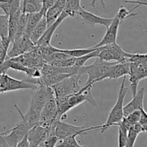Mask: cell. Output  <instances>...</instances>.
<instances>
[{
  "mask_svg": "<svg viewBox=\"0 0 147 147\" xmlns=\"http://www.w3.org/2000/svg\"><path fill=\"white\" fill-rule=\"evenodd\" d=\"M47 21H46L45 17H44L42 18V20H40V22L38 23L37 26L35 27V28L33 30V31L32 32V33L30 35V39L34 45H36V43L38 42V40H40L42 37V36L44 34V33L45 32V31L47 30Z\"/></svg>",
  "mask_w": 147,
  "mask_h": 147,
  "instance_id": "cell-23",
  "label": "cell"
},
{
  "mask_svg": "<svg viewBox=\"0 0 147 147\" xmlns=\"http://www.w3.org/2000/svg\"><path fill=\"white\" fill-rule=\"evenodd\" d=\"M77 15L80 16L82 22L84 24H88L90 26L100 24V25H103L106 27V29L109 27L111 23L113 21V18H106V17H102L98 15H96L93 13L86 10L83 7L79 10Z\"/></svg>",
  "mask_w": 147,
  "mask_h": 147,
  "instance_id": "cell-12",
  "label": "cell"
},
{
  "mask_svg": "<svg viewBox=\"0 0 147 147\" xmlns=\"http://www.w3.org/2000/svg\"><path fill=\"white\" fill-rule=\"evenodd\" d=\"M9 16L0 14V37H8Z\"/></svg>",
  "mask_w": 147,
  "mask_h": 147,
  "instance_id": "cell-29",
  "label": "cell"
},
{
  "mask_svg": "<svg viewBox=\"0 0 147 147\" xmlns=\"http://www.w3.org/2000/svg\"><path fill=\"white\" fill-rule=\"evenodd\" d=\"M80 1L81 0H67L65 7L63 11L68 15V17H76L79 10L83 7L80 4Z\"/></svg>",
  "mask_w": 147,
  "mask_h": 147,
  "instance_id": "cell-25",
  "label": "cell"
},
{
  "mask_svg": "<svg viewBox=\"0 0 147 147\" xmlns=\"http://www.w3.org/2000/svg\"><path fill=\"white\" fill-rule=\"evenodd\" d=\"M15 147H30V143H29V141L27 139V134L23 138L22 140L20 141L17 144Z\"/></svg>",
  "mask_w": 147,
  "mask_h": 147,
  "instance_id": "cell-36",
  "label": "cell"
},
{
  "mask_svg": "<svg viewBox=\"0 0 147 147\" xmlns=\"http://www.w3.org/2000/svg\"><path fill=\"white\" fill-rule=\"evenodd\" d=\"M0 145L2 147H11L7 143V142H6L5 139H4V137H3L2 135L1 134V133H0Z\"/></svg>",
  "mask_w": 147,
  "mask_h": 147,
  "instance_id": "cell-37",
  "label": "cell"
},
{
  "mask_svg": "<svg viewBox=\"0 0 147 147\" xmlns=\"http://www.w3.org/2000/svg\"><path fill=\"white\" fill-rule=\"evenodd\" d=\"M44 13L42 11H39L37 13H32V14H28V18H27V26H26L25 33L24 34L28 37H30V34L33 31L36 26L38 24L40 20H42L43 17H44Z\"/></svg>",
  "mask_w": 147,
  "mask_h": 147,
  "instance_id": "cell-22",
  "label": "cell"
},
{
  "mask_svg": "<svg viewBox=\"0 0 147 147\" xmlns=\"http://www.w3.org/2000/svg\"><path fill=\"white\" fill-rule=\"evenodd\" d=\"M96 60L92 64L89 65H83L78 68V74L80 76H83V74L88 75V80L86 83V85H91L93 86L96 80L101 78L108 69L112 66L113 65L116 64V62H106L102 60L99 57H96Z\"/></svg>",
  "mask_w": 147,
  "mask_h": 147,
  "instance_id": "cell-2",
  "label": "cell"
},
{
  "mask_svg": "<svg viewBox=\"0 0 147 147\" xmlns=\"http://www.w3.org/2000/svg\"><path fill=\"white\" fill-rule=\"evenodd\" d=\"M137 15V13H134L133 10H128L127 9L125 8L123 6H121L120 8L118 10V12L116 13V16L119 18V20L123 22L126 19L129 18L131 17H134V16Z\"/></svg>",
  "mask_w": 147,
  "mask_h": 147,
  "instance_id": "cell-30",
  "label": "cell"
},
{
  "mask_svg": "<svg viewBox=\"0 0 147 147\" xmlns=\"http://www.w3.org/2000/svg\"><path fill=\"white\" fill-rule=\"evenodd\" d=\"M21 0H1L0 9L4 14L9 16L21 9Z\"/></svg>",
  "mask_w": 147,
  "mask_h": 147,
  "instance_id": "cell-19",
  "label": "cell"
},
{
  "mask_svg": "<svg viewBox=\"0 0 147 147\" xmlns=\"http://www.w3.org/2000/svg\"><path fill=\"white\" fill-rule=\"evenodd\" d=\"M145 88H141L137 90L136 95L133 96V99L126 106H123V115L124 117L127 116L135 111H141L144 109V100Z\"/></svg>",
  "mask_w": 147,
  "mask_h": 147,
  "instance_id": "cell-16",
  "label": "cell"
},
{
  "mask_svg": "<svg viewBox=\"0 0 147 147\" xmlns=\"http://www.w3.org/2000/svg\"><path fill=\"white\" fill-rule=\"evenodd\" d=\"M141 114H142L141 111H135L132 112V113H131L130 114H129L127 116H126L124 118L130 123L131 126H133L139 122V120H140L141 118Z\"/></svg>",
  "mask_w": 147,
  "mask_h": 147,
  "instance_id": "cell-32",
  "label": "cell"
},
{
  "mask_svg": "<svg viewBox=\"0 0 147 147\" xmlns=\"http://www.w3.org/2000/svg\"><path fill=\"white\" fill-rule=\"evenodd\" d=\"M54 93L51 87L49 86L38 87L30 99L28 110L40 114L43 106H45L49 98Z\"/></svg>",
  "mask_w": 147,
  "mask_h": 147,
  "instance_id": "cell-6",
  "label": "cell"
},
{
  "mask_svg": "<svg viewBox=\"0 0 147 147\" xmlns=\"http://www.w3.org/2000/svg\"><path fill=\"white\" fill-rule=\"evenodd\" d=\"M98 1V0H90V6H91L92 7H95L96 2H97ZM100 3H101L102 7H103L104 9H106V4H105L104 0H100Z\"/></svg>",
  "mask_w": 147,
  "mask_h": 147,
  "instance_id": "cell-38",
  "label": "cell"
},
{
  "mask_svg": "<svg viewBox=\"0 0 147 147\" xmlns=\"http://www.w3.org/2000/svg\"><path fill=\"white\" fill-rule=\"evenodd\" d=\"M66 2H67V0H57L54 5L46 11L45 17L47 21V27L53 24L56 21V20L60 17L65 7Z\"/></svg>",
  "mask_w": 147,
  "mask_h": 147,
  "instance_id": "cell-17",
  "label": "cell"
},
{
  "mask_svg": "<svg viewBox=\"0 0 147 147\" xmlns=\"http://www.w3.org/2000/svg\"><path fill=\"white\" fill-rule=\"evenodd\" d=\"M51 128H47L38 124L32 128L27 133V139L30 147H38L41 145L50 133Z\"/></svg>",
  "mask_w": 147,
  "mask_h": 147,
  "instance_id": "cell-11",
  "label": "cell"
},
{
  "mask_svg": "<svg viewBox=\"0 0 147 147\" xmlns=\"http://www.w3.org/2000/svg\"><path fill=\"white\" fill-rule=\"evenodd\" d=\"M1 88L3 89L4 93L13 90H22V89H31L37 90L38 86L34 83H32L27 80H20L13 78L7 74L1 75Z\"/></svg>",
  "mask_w": 147,
  "mask_h": 147,
  "instance_id": "cell-7",
  "label": "cell"
},
{
  "mask_svg": "<svg viewBox=\"0 0 147 147\" xmlns=\"http://www.w3.org/2000/svg\"><path fill=\"white\" fill-rule=\"evenodd\" d=\"M130 67L131 63L129 60H126L122 63H116V64L111 66L106 73L96 80L97 82H100L105 79H118L121 77H124V76L130 75Z\"/></svg>",
  "mask_w": 147,
  "mask_h": 147,
  "instance_id": "cell-10",
  "label": "cell"
},
{
  "mask_svg": "<svg viewBox=\"0 0 147 147\" xmlns=\"http://www.w3.org/2000/svg\"><path fill=\"white\" fill-rule=\"evenodd\" d=\"M121 21L119 20V17L115 15V17L113 18V21L111 23L109 27L107 28V30L106 32V34L103 36V39L96 45L93 46L94 47H100L103 46L113 44V43L116 42L118 36V32H119V26L121 24Z\"/></svg>",
  "mask_w": 147,
  "mask_h": 147,
  "instance_id": "cell-13",
  "label": "cell"
},
{
  "mask_svg": "<svg viewBox=\"0 0 147 147\" xmlns=\"http://www.w3.org/2000/svg\"><path fill=\"white\" fill-rule=\"evenodd\" d=\"M142 133V129L139 123L135 124L129 129L127 134V140L125 147H134L136 139L139 134Z\"/></svg>",
  "mask_w": 147,
  "mask_h": 147,
  "instance_id": "cell-24",
  "label": "cell"
},
{
  "mask_svg": "<svg viewBox=\"0 0 147 147\" xmlns=\"http://www.w3.org/2000/svg\"><path fill=\"white\" fill-rule=\"evenodd\" d=\"M126 76H124L122 80L121 85L120 86L119 94H118L117 100L113 106L108 116L107 120L106 123L103 125H100V132L102 134L104 133L108 129L112 127V126H116V125L121 121L122 119L124 117L123 115V103L126 94L128 93L129 88L125 86V82H126Z\"/></svg>",
  "mask_w": 147,
  "mask_h": 147,
  "instance_id": "cell-1",
  "label": "cell"
},
{
  "mask_svg": "<svg viewBox=\"0 0 147 147\" xmlns=\"http://www.w3.org/2000/svg\"><path fill=\"white\" fill-rule=\"evenodd\" d=\"M59 140L60 139L57 138L55 133V128L52 127L50 133L48 134L46 139H45L42 144L45 147H55L57 146V144Z\"/></svg>",
  "mask_w": 147,
  "mask_h": 147,
  "instance_id": "cell-27",
  "label": "cell"
},
{
  "mask_svg": "<svg viewBox=\"0 0 147 147\" xmlns=\"http://www.w3.org/2000/svg\"><path fill=\"white\" fill-rule=\"evenodd\" d=\"M67 17H68V15L63 11V12L61 13V14L60 15V17L56 20V21L53 24H52L51 25L47 27V30L45 31V32L44 34L42 36L41 38L38 40V42L36 43V47H44V46L50 45L52 37H53L55 30H57V28L59 27V25H60Z\"/></svg>",
  "mask_w": 147,
  "mask_h": 147,
  "instance_id": "cell-15",
  "label": "cell"
},
{
  "mask_svg": "<svg viewBox=\"0 0 147 147\" xmlns=\"http://www.w3.org/2000/svg\"><path fill=\"white\" fill-rule=\"evenodd\" d=\"M57 116V102H56L55 97L53 94L49 98L45 106H43L42 110L41 113H40V122H48L51 121L54 119H58ZM58 120H60V119H58Z\"/></svg>",
  "mask_w": 147,
  "mask_h": 147,
  "instance_id": "cell-14",
  "label": "cell"
},
{
  "mask_svg": "<svg viewBox=\"0 0 147 147\" xmlns=\"http://www.w3.org/2000/svg\"><path fill=\"white\" fill-rule=\"evenodd\" d=\"M124 1L126 3L136 4L137 7H139V6H146L147 7V0H125Z\"/></svg>",
  "mask_w": 147,
  "mask_h": 147,
  "instance_id": "cell-35",
  "label": "cell"
},
{
  "mask_svg": "<svg viewBox=\"0 0 147 147\" xmlns=\"http://www.w3.org/2000/svg\"><path fill=\"white\" fill-rule=\"evenodd\" d=\"M42 0H23L21 7L22 12L26 14L39 12L42 10Z\"/></svg>",
  "mask_w": 147,
  "mask_h": 147,
  "instance_id": "cell-20",
  "label": "cell"
},
{
  "mask_svg": "<svg viewBox=\"0 0 147 147\" xmlns=\"http://www.w3.org/2000/svg\"><path fill=\"white\" fill-rule=\"evenodd\" d=\"M98 47H88V48H84V49H73V50H64V49H61V51L63 53H66L67 55H70V57H75V58H78V57H82L83 55L88 54V53L94 52L97 50Z\"/></svg>",
  "mask_w": 147,
  "mask_h": 147,
  "instance_id": "cell-26",
  "label": "cell"
},
{
  "mask_svg": "<svg viewBox=\"0 0 147 147\" xmlns=\"http://www.w3.org/2000/svg\"><path fill=\"white\" fill-rule=\"evenodd\" d=\"M141 118L139 123L141 125L142 129V132H147V112L144 109L141 110Z\"/></svg>",
  "mask_w": 147,
  "mask_h": 147,
  "instance_id": "cell-34",
  "label": "cell"
},
{
  "mask_svg": "<svg viewBox=\"0 0 147 147\" xmlns=\"http://www.w3.org/2000/svg\"><path fill=\"white\" fill-rule=\"evenodd\" d=\"M101 126H91L86 128L85 126H78L65 123L62 121H57L55 123V133L60 140H63L72 136H83L87 134L88 132L94 129H100Z\"/></svg>",
  "mask_w": 147,
  "mask_h": 147,
  "instance_id": "cell-4",
  "label": "cell"
},
{
  "mask_svg": "<svg viewBox=\"0 0 147 147\" xmlns=\"http://www.w3.org/2000/svg\"><path fill=\"white\" fill-rule=\"evenodd\" d=\"M81 76L72 75L60 83L51 86L56 99L62 98L80 91L82 86L79 85Z\"/></svg>",
  "mask_w": 147,
  "mask_h": 147,
  "instance_id": "cell-3",
  "label": "cell"
},
{
  "mask_svg": "<svg viewBox=\"0 0 147 147\" xmlns=\"http://www.w3.org/2000/svg\"><path fill=\"white\" fill-rule=\"evenodd\" d=\"M132 54L125 52L117 42L100 47V51L97 57L106 62L122 63L131 58Z\"/></svg>",
  "mask_w": 147,
  "mask_h": 147,
  "instance_id": "cell-5",
  "label": "cell"
},
{
  "mask_svg": "<svg viewBox=\"0 0 147 147\" xmlns=\"http://www.w3.org/2000/svg\"><path fill=\"white\" fill-rule=\"evenodd\" d=\"M128 131L119 127V147H125L127 140Z\"/></svg>",
  "mask_w": 147,
  "mask_h": 147,
  "instance_id": "cell-33",
  "label": "cell"
},
{
  "mask_svg": "<svg viewBox=\"0 0 147 147\" xmlns=\"http://www.w3.org/2000/svg\"><path fill=\"white\" fill-rule=\"evenodd\" d=\"M57 146L60 147H88L79 144L78 142L76 140V136H72L63 139V142Z\"/></svg>",
  "mask_w": 147,
  "mask_h": 147,
  "instance_id": "cell-31",
  "label": "cell"
},
{
  "mask_svg": "<svg viewBox=\"0 0 147 147\" xmlns=\"http://www.w3.org/2000/svg\"><path fill=\"white\" fill-rule=\"evenodd\" d=\"M11 50L7 53V58H14L25 53H30L35 48V45L30 40L28 36L24 34L20 40L14 41Z\"/></svg>",
  "mask_w": 147,
  "mask_h": 147,
  "instance_id": "cell-8",
  "label": "cell"
},
{
  "mask_svg": "<svg viewBox=\"0 0 147 147\" xmlns=\"http://www.w3.org/2000/svg\"><path fill=\"white\" fill-rule=\"evenodd\" d=\"M14 107L18 111L20 115V117H21V121L25 125L27 130L30 131L32 128H33L34 126H37L39 122H40V114L34 113V112L29 110H27V113L25 114H23L17 105H14Z\"/></svg>",
  "mask_w": 147,
  "mask_h": 147,
  "instance_id": "cell-18",
  "label": "cell"
},
{
  "mask_svg": "<svg viewBox=\"0 0 147 147\" xmlns=\"http://www.w3.org/2000/svg\"><path fill=\"white\" fill-rule=\"evenodd\" d=\"M29 131L22 121H20L16 126L10 130L1 133L7 143L11 147H15L17 144L23 139Z\"/></svg>",
  "mask_w": 147,
  "mask_h": 147,
  "instance_id": "cell-9",
  "label": "cell"
},
{
  "mask_svg": "<svg viewBox=\"0 0 147 147\" xmlns=\"http://www.w3.org/2000/svg\"><path fill=\"white\" fill-rule=\"evenodd\" d=\"M100 51V47H98L97 50L94 52H92V53H88V54L86 55H83L82 57H78V58H76V63H75V65L77 66V67H82V66L85 65V63L88 61L90 59L93 58V57H97Z\"/></svg>",
  "mask_w": 147,
  "mask_h": 147,
  "instance_id": "cell-28",
  "label": "cell"
},
{
  "mask_svg": "<svg viewBox=\"0 0 147 147\" xmlns=\"http://www.w3.org/2000/svg\"><path fill=\"white\" fill-rule=\"evenodd\" d=\"M22 12L20 9L14 14H10L9 16V24H8V38L9 39L11 43L14 42L16 33H17V27H18L19 17Z\"/></svg>",
  "mask_w": 147,
  "mask_h": 147,
  "instance_id": "cell-21",
  "label": "cell"
},
{
  "mask_svg": "<svg viewBox=\"0 0 147 147\" xmlns=\"http://www.w3.org/2000/svg\"><path fill=\"white\" fill-rule=\"evenodd\" d=\"M55 147H60V146H57H57H56Z\"/></svg>",
  "mask_w": 147,
  "mask_h": 147,
  "instance_id": "cell-39",
  "label": "cell"
},
{
  "mask_svg": "<svg viewBox=\"0 0 147 147\" xmlns=\"http://www.w3.org/2000/svg\"><path fill=\"white\" fill-rule=\"evenodd\" d=\"M0 1H1V0H0Z\"/></svg>",
  "mask_w": 147,
  "mask_h": 147,
  "instance_id": "cell-40",
  "label": "cell"
}]
</instances>
